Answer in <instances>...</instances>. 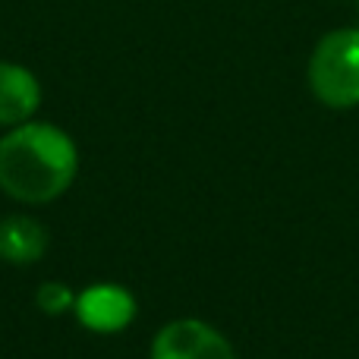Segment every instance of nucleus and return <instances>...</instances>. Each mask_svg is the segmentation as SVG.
Returning a JSON list of instances; mask_svg holds the SVG:
<instances>
[{
    "label": "nucleus",
    "mask_w": 359,
    "mask_h": 359,
    "mask_svg": "<svg viewBox=\"0 0 359 359\" xmlns=\"http://www.w3.org/2000/svg\"><path fill=\"white\" fill-rule=\"evenodd\" d=\"M149 359H236V350L215 325L202 318H174L151 337Z\"/></svg>",
    "instance_id": "7ed1b4c3"
},
{
    "label": "nucleus",
    "mask_w": 359,
    "mask_h": 359,
    "mask_svg": "<svg viewBox=\"0 0 359 359\" xmlns=\"http://www.w3.org/2000/svg\"><path fill=\"white\" fill-rule=\"evenodd\" d=\"M309 88L331 111L359 107V29H334L312 48Z\"/></svg>",
    "instance_id": "f03ea898"
},
{
    "label": "nucleus",
    "mask_w": 359,
    "mask_h": 359,
    "mask_svg": "<svg viewBox=\"0 0 359 359\" xmlns=\"http://www.w3.org/2000/svg\"><path fill=\"white\" fill-rule=\"evenodd\" d=\"M356 10H359V0H356Z\"/></svg>",
    "instance_id": "6e6552de"
},
{
    "label": "nucleus",
    "mask_w": 359,
    "mask_h": 359,
    "mask_svg": "<svg viewBox=\"0 0 359 359\" xmlns=\"http://www.w3.org/2000/svg\"><path fill=\"white\" fill-rule=\"evenodd\" d=\"M35 306L44 312V316H67L76 306V293L69 290V284L63 280H44L35 290Z\"/></svg>",
    "instance_id": "0eeeda50"
},
{
    "label": "nucleus",
    "mask_w": 359,
    "mask_h": 359,
    "mask_svg": "<svg viewBox=\"0 0 359 359\" xmlns=\"http://www.w3.org/2000/svg\"><path fill=\"white\" fill-rule=\"evenodd\" d=\"M79 174V149L63 126L29 120L0 136V189L22 205L60 198Z\"/></svg>",
    "instance_id": "f257e3e1"
},
{
    "label": "nucleus",
    "mask_w": 359,
    "mask_h": 359,
    "mask_svg": "<svg viewBox=\"0 0 359 359\" xmlns=\"http://www.w3.org/2000/svg\"><path fill=\"white\" fill-rule=\"evenodd\" d=\"M41 107V82L29 67L0 60V126L13 130L35 120Z\"/></svg>",
    "instance_id": "39448f33"
},
{
    "label": "nucleus",
    "mask_w": 359,
    "mask_h": 359,
    "mask_svg": "<svg viewBox=\"0 0 359 359\" xmlns=\"http://www.w3.org/2000/svg\"><path fill=\"white\" fill-rule=\"evenodd\" d=\"M73 316L92 334H117L136 322L139 303L130 287L101 280V284H88L76 293Z\"/></svg>",
    "instance_id": "20e7f679"
},
{
    "label": "nucleus",
    "mask_w": 359,
    "mask_h": 359,
    "mask_svg": "<svg viewBox=\"0 0 359 359\" xmlns=\"http://www.w3.org/2000/svg\"><path fill=\"white\" fill-rule=\"evenodd\" d=\"M48 227L32 215H6L0 221V259L6 265H35L48 252Z\"/></svg>",
    "instance_id": "423d86ee"
}]
</instances>
